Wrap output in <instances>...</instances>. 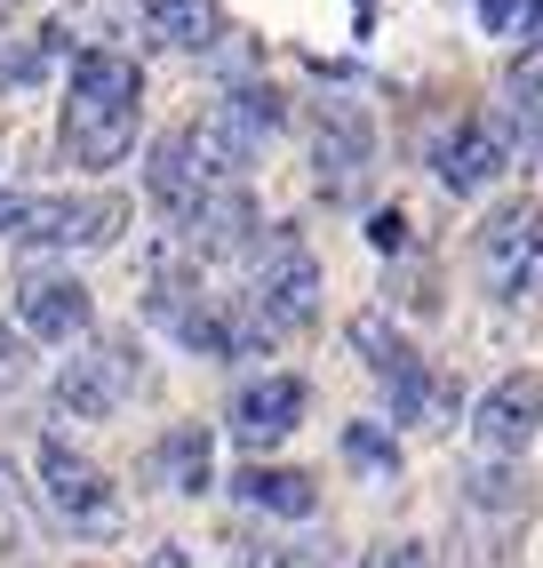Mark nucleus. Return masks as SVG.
I'll list each match as a JSON object with an SVG mask.
<instances>
[{
  "mask_svg": "<svg viewBox=\"0 0 543 568\" xmlns=\"http://www.w3.org/2000/svg\"><path fill=\"white\" fill-rule=\"evenodd\" d=\"M376 560H383V568H440V560H432V545H383Z\"/></svg>",
  "mask_w": 543,
  "mask_h": 568,
  "instance_id": "a878e982",
  "label": "nucleus"
},
{
  "mask_svg": "<svg viewBox=\"0 0 543 568\" xmlns=\"http://www.w3.org/2000/svg\"><path fill=\"white\" fill-rule=\"evenodd\" d=\"M512 89L543 112V32H527V41H520V57H512Z\"/></svg>",
  "mask_w": 543,
  "mask_h": 568,
  "instance_id": "5701e85b",
  "label": "nucleus"
},
{
  "mask_svg": "<svg viewBox=\"0 0 543 568\" xmlns=\"http://www.w3.org/2000/svg\"><path fill=\"white\" fill-rule=\"evenodd\" d=\"M57 49H64V32H57V24H41V32H0V89L41 81Z\"/></svg>",
  "mask_w": 543,
  "mask_h": 568,
  "instance_id": "6ab92c4d",
  "label": "nucleus"
},
{
  "mask_svg": "<svg viewBox=\"0 0 543 568\" xmlns=\"http://www.w3.org/2000/svg\"><path fill=\"white\" fill-rule=\"evenodd\" d=\"M272 129H280V97L272 89H232L224 104H208L201 121L176 136V153H184V169L201 184H240V169L256 161V144Z\"/></svg>",
  "mask_w": 543,
  "mask_h": 568,
  "instance_id": "20e7f679",
  "label": "nucleus"
},
{
  "mask_svg": "<svg viewBox=\"0 0 543 568\" xmlns=\"http://www.w3.org/2000/svg\"><path fill=\"white\" fill-rule=\"evenodd\" d=\"M472 505L480 513H527V480L520 473H472Z\"/></svg>",
  "mask_w": 543,
  "mask_h": 568,
  "instance_id": "4be33fe9",
  "label": "nucleus"
},
{
  "mask_svg": "<svg viewBox=\"0 0 543 568\" xmlns=\"http://www.w3.org/2000/svg\"><path fill=\"white\" fill-rule=\"evenodd\" d=\"M129 233V193H0V241L112 248Z\"/></svg>",
  "mask_w": 543,
  "mask_h": 568,
  "instance_id": "f03ea898",
  "label": "nucleus"
},
{
  "mask_svg": "<svg viewBox=\"0 0 543 568\" xmlns=\"http://www.w3.org/2000/svg\"><path fill=\"white\" fill-rule=\"evenodd\" d=\"M144 24H152L161 49H208L224 9H216V0H144Z\"/></svg>",
  "mask_w": 543,
  "mask_h": 568,
  "instance_id": "dca6fc26",
  "label": "nucleus"
},
{
  "mask_svg": "<svg viewBox=\"0 0 543 568\" xmlns=\"http://www.w3.org/2000/svg\"><path fill=\"white\" fill-rule=\"evenodd\" d=\"M280 568H328V552H280Z\"/></svg>",
  "mask_w": 543,
  "mask_h": 568,
  "instance_id": "cd10ccee",
  "label": "nucleus"
},
{
  "mask_svg": "<svg viewBox=\"0 0 543 568\" xmlns=\"http://www.w3.org/2000/svg\"><path fill=\"white\" fill-rule=\"evenodd\" d=\"M240 313H248V328L264 336V345L320 321V256L304 248L288 224L256 241V281H248V296H240Z\"/></svg>",
  "mask_w": 543,
  "mask_h": 568,
  "instance_id": "7ed1b4c3",
  "label": "nucleus"
},
{
  "mask_svg": "<svg viewBox=\"0 0 543 568\" xmlns=\"http://www.w3.org/2000/svg\"><path fill=\"white\" fill-rule=\"evenodd\" d=\"M136 104H144V72L112 49L72 57V97H64V161L72 169H112L136 144Z\"/></svg>",
  "mask_w": 543,
  "mask_h": 568,
  "instance_id": "f257e3e1",
  "label": "nucleus"
},
{
  "mask_svg": "<svg viewBox=\"0 0 543 568\" xmlns=\"http://www.w3.org/2000/svg\"><path fill=\"white\" fill-rule=\"evenodd\" d=\"M368 568H383V560H368Z\"/></svg>",
  "mask_w": 543,
  "mask_h": 568,
  "instance_id": "c85d7f7f",
  "label": "nucleus"
},
{
  "mask_svg": "<svg viewBox=\"0 0 543 568\" xmlns=\"http://www.w3.org/2000/svg\"><path fill=\"white\" fill-rule=\"evenodd\" d=\"M176 233H184L192 256H232V248H248V241H256V201L240 193V184H208L201 209H192Z\"/></svg>",
  "mask_w": 543,
  "mask_h": 568,
  "instance_id": "f8f14e48",
  "label": "nucleus"
},
{
  "mask_svg": "<svg viewBox=\"0 0 543 568\" xmlns=\"http://www.w3.org/2000/svg\"><path fill=\"white\" fill-rule=\"evenodd\" d=\"M17 321H24V345H64V336L89 328V288L72 273H24L17 281Z\"/></svg>",
  "mask_w": 543,
  "mask_h": 568,
  "instance_id": "9b49d317",
  "label": "nucleus"
},
{
  "mask_svg": "<svg viewBox=\"0 0 543 568\" xmlns=\"http://www.w3.org/2000/svg\"><path fill=\"white\" fill-rule=\"evenodd\" d=\"M144 184H152V201H161V209H168L176 224H184L192 209H201V193H208V184H201V176L184 169V153H176V136H161V144H152V176H144Z\"/></svg>",
  "mask_w": 543,
  "mask_h": 568,
  "instance_id": "a211bd4d",
  "label": "nucleus"
},
{
  "mask_svg": "<svg viewBox=\"0 0 543 568\" xmlns=\"http://www.w3.org/2000/svg\"><path fill=\"white\" fill-rule=\"evenodd\" d=\"M527 9H535V0H480V24L488 32H512V24L527 32Z\"/></svg>",
  "mask_w": 543,
  "mask_h": 568,
  "instance_id": "393cba45",
  "label": "nucleus"
},
{
  "mask_svg": "<svg viewBox=\"0 0 543 568\" xmlns=\"http://www.w3.org/2000/svg\"><path fill=\"white\" fill-rule=\"evenodd\" d=\"M352 345L368 353L376 385L392 393V408L408 416V425H423V416H455V385L423 368V353H416V345H408V336L383 321V313H360V321H352Z\"/></svg>",
  "mask_w": 543,
  "mask_h": 568,
  "instance_id": "39448f33",
  "label": "nucleus"
},
{
  "mask_svg": "<svg viewBox=\"0 0 543 568\" xmlns=\"http://www.w3.org/2000/svg\"><path fill=\"white\" fill-rule=\"evenodd\" d=\"M232 488H240V505H256V513H288V520H304V513L320 505L313 473H296V465H248Z\"/></svg>",
  "mask_w": 543,
  "mask_h": 568,
  "instance_id": "2eb2a0df",
  "label": "nucleus"
},
{
  "mask_svg": "<svg viewBox=\"0 0 543 568\" xmlns=\"http://www.w3.org/2000/svg\"><path fill=\"white\" fill-rule=\"evenodd\" d=\"M24 376H32V345L0 321V393H24Z\"/></svg>",
  "mask_w": 543,
  "mask_h": 568,
  "instance_id": "b1692460",
  "label": "nucleus"
},
{
  "mask_svg": "<svg viewBox=\"0 0 543 568\" xmlns=\"http://www.w3.org/2000/svg\"><path fill=\"white\" fill-rule=\"evenodd\" d=\"M368 153H376V129L360 104H320V129H313V169H320V193L344 201L352 184L368 176Z\"/></svg>",
  "mask_w": 543,
  "mask_h": 568,
  "instance_id": "9d476101",
  "label": "nucleus"
},
{
  "mask_svg": "<svg viewBox=\"0 0 543 568\" xmlns=\"http://www.w3.org/2000/svg\"><path fill=\"white\" fill-rule=\"evenodd\" d=\"M543 433V376L535 368H512V376H495L480 416H472V440H480V457H520V448Z\"/></svg>",
  "mask_w": 543,
  "mask_h": 568,
  "instance_id": "1a4fd4ad",
  "label": "nucleus"
},
{
  "mask_svg": "<svg viewBox=\"0 0 543 568\" xmlns=\"http://www.w3.org/2000/svg\"><path fill=\"white\" fill-rule=\"evenodd\" d=\"M32 545V513H24V480L17 465L0 457V552H24Z\"/></svg>",
  "mask_w": 543,
  "mask_h": 568,
  "instance_id": "412c9836",
  "label": "nucleus"
},
{
  "mask_svg": "<svg viewBox=\"0 0 543 568\" xmlns=\"http://www.w3.org/2000/svg\"><path fill=\"white\" fill-rule=\"evenodd\" d=\"M344 465L368 473V480H392L400 473V440L383 425H344Z\"/></svg>",
  "mask_w": 543,
  "mask_h": 568,
  "instance_id": "aec40b11",
  "label": "nucleus"
},
{
  "mask_svg": "<svg viewBox=\"0 0 543 568\" xmlns=\"http://www.w3.org/2000/svg\"><path fill=\"white\" fill-rule=\"evenodd\" d=\"M136 393V345L129 336H104V345H89L81 361H64L57 376V408L64 416H112Z\"/></svg>",
  "mask_w": 543,
  "mask_h": 568,
  "instance_id": "6e6552de",
  "label": "nucleus"
},
{
  "mask_svg": "<svg viewBox=\"0 0 543 568\" xmlns=\"http://www.w3.org/2000/svg\"><path fill=\"white\" fill-rule=\"evenodd\" d=\"M152 465L168 473V488H176V497H201V488H208V465H216L208 425H176L161 448H152Z\"/></svg>",
  "mask_w": 543,
  "mask_h": 568,
  "instance_id": "f3484780",
  "label": "nucleus"
},
{
  "mask_svg": "<svg viewBox=\"0 0 543 568\" xmlns=\"http://www.w3.org/2000/svg\"><path fill=\"white\" fill-rule=\"evenodd\" d=\"M480 281L495 296H527L543 281V201L520 193L480 224Z\"/></svg>",
  "mask_w": 543,
  "mask_h": 568,
  "instance_id": "0eeeda50",
  "label": "nucleus"
},
{
  "mask_svg": "<svg viewBox=\"0 0 543 568\" xmlns=\"http://www.w3.org/2000/svg\"><path fill=\"white\" fill-rule=\"evenodd\" d=\"M41 497L57 505L64 528H81V537H121V497H112L104 465H89L81 448L41 440Z\"/></svg>",
  "mask_w": 543,
  "mask_h": 568,
  "instance_id": "423d86ee",
  "label": "nucleus"
},
{
  "mask_svg": "<svg viewBox=\"0 0 543 568\" xmlns=\"http://www.w3.org/2000/svg\"><path fill=\"white\" fill-rule=\"evenodd\" d=\"M503 161H512L503 129H495V121H463V129L440 144V184L463 201V193H480V184H495V176H503Z\"/></svg>",
  "mask_w": 543,
  "mask_h": 568,
  "instance_id": "4468645a",
  "label": "nucleus"
},
{
  "mask_svg": "<svg viewBox=\"0 0 543 568\" xmlns=\"http://www.w3.org/2000/svg\"><path fill=\"white\" fill-rule=\"evenodd\" d=\"M368 241H376V248H400V241H408V216H400V209H383V216L368 224Z\"/></svg>",
  "mask_w": 543,
  "mask_h": 568,
  "instance_id": "bb28decb",
  "label": "nucleus"
},
{
  "mask_svg": "<svg viewBox=\"0 0 543 568\" xmlns=\"http://www.w3.org/2000/svg\"><path fill=\"white\" fill-rule=\"evenodd\" d=\"M296 425H304V376H264V385H248L232 400V440L240 448H272Z\"/></svg>",
  "mask_w": 543,
  "mask_h": 568,
  "instance_id": "ddd939ff",
  "label": "nucleus"
}]
</instances>
